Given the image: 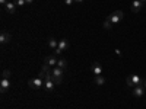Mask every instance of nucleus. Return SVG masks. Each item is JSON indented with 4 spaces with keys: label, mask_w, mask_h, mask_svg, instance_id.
Here are the masks:
<instances>
[{
    "label": "nucleus",
    "mask_w": 146,
    "mask_h": 109,
    "mask_svg": "<svg viewBox=\"0 0 146 109\" xmlns=\"http://www.w3.org/2000/svg\"><path fill=\"white\" fill-rule=\"evenodd\" d=\"M126 84L129 87H135V86H139V84H143V81L137 74H133V76H129L126 79Z\"/></svg>",
    "instance_id": "f257e3e1"
},
{
    "label": "nucleus",
    "mask_w": 146,
    "mask_h": 109,
    "mask_svg": "<svg viewBox=\"0 0 146 109\" xmlns=\"http://www.w3.org/2000/svg\"><path fill=\"white\" fill-rule=\"evenodd\" d=\"M63 76H64V70H63V68H60V67H54V68H53V79H54V83H56V84L62 83Z\"/></svg>",
    "instance_id": "f03ea898"
},
{
    "label": "nucleus",
    "mask_w": 146,
    "mask_h": 109,
    "mask_svg": "<svg viewBox=\"0 0 146 109\" xmlns=\"http://www.w3.org/2000/svg\"><path fill=\"white\" fill-rule=\"evenodd\" d=\"M28 86L31 87V89H35V90H40L42 86H44V80L38 76V77H35V79H31L29 81H28Z\"/></svg>",
    "instance_id": "7ed1b4c3"
},
{
    "label": "nucleus",
    "mask_w": 146,
    "mask_h": 109,
    "mask_svg": "<svg viewBox=\"0 0 146 109\" xmlns=\"http://www.w3.org/2000/svg\"><path fill=\"white\" fill-rule=\"evenodd\" d=\"M108 19H110V22H111L113 25H115V23H120L121 20H123V12H121V10H114L113 13L108 16Z\"/></svg>",
    "instance_id": "20e7f679"
},
{
    "label": "nucleus",
    "mask_w": 146,
    "mask_h": 109,
    "mask_svg": "<svg viewBox=\"0 0 146 109\" xmlns=\"http://www.w3.org/2000/svg\"><path fill=\"white\" fill-rule=\"evenodd\" d=\"M54 87H56V83H54V79H53V77L44 80V90H47V92H53Z\"/></svg>",
    "instance_id": "39448f33"
},
{
    "label": "nucleus",
    "mask_w": 146,
    "mask_h": 109,
    "mask_svg": "<svg viewBox=\"0 0 146 109\" xmlns=\"http://www.w3.org/2000/svg\"><path fill=\"white\" fill-rule=\"evenodd\" d=\"M143 6H145V3L142 0H135V2L131 3V12L133 13H137V12H140L143 9Z\"/></svg>",
    "instance_id": "423d86ee"
},
{
    "label": "nucleus",
    "mask_w": 146,
    "mask_h": 109,
    "mask_svg": "<svg viewBox=\"0 0 146 109\" xmlns=\"http://www.w3.org/2000/svg\"><path fill=\"white\" fill-rule=\"evenodd\" d=\"M145 86L143 84H139V86H135L133 87V96H136V98H142V96L145 95Z\"/></svg>",
    "instance_id": "0eeeda50"
},
{
    "label": "nucleus",
    "mask_w": 146,
    "mask_h": 109,
    "mask_svg": "<svg viewBox=\"0 0 146 109\" xmlns=\"http://www.w3.org/2000/svg\"><path fill=\"white\" fill-rule=\"evenodd\" d=\"M57 61H58V55L53 54V55H48L45 58V64H48L50 67H56L57 66Z\"/></svg>",
    "instance_id": "6e6552de"
},
{
    "label": "nucleus",
    "mask_w": 146,
    "mask_h": 109,
    "mask_svg": "<svg viewBox=\"0 0 146 109\" xmlns=\"http://www.w3.org/2000/svg\"><path fill=\"white\" fill-rule=\"evenodd\" d=\"M9 87H10V80H9V79H3V77H2V81H0V92L5 93V92H7V90H9Z\"/></svg>",
    "instance_id": "1a4fd4ad"
},
{
    "label": "nucleus",
    "mask_w": 146,
    "mask_h": 109,
    "mask_svg": "<svg viewBox=\"0 0 146 109\" xmlns=\"http://www.w3.org/2000/svg\"><path fill=\"white\" fill-rule=\"evenodd\" d=\"M10 38H12V36H10V33L9 32H6V31H3L2 33H0V44H9V41H10Z\"/></svg>",
    "instance_id": "9d476101"
},
{
    "label": "nucleus",
    "mask_w": 146,
    "mask_h": 109,
    "mask_svg": "<svg viewBox=\"0 0 146 109\" xmlns=\"http://www.w3.org/2000/svg\"><path fill=\"white\" fill-rule=\"evenodd\" d=\"M5 7H6V12H7V13H10V15H13L15 12H16V5H15V2H7V3L5 5Z\"/></svg>",
    "instance_id": "9b49d317"
},
{
    "label": "nucleus",
    "mask_w": 146,
    "mask_h": 109,
    "mask_svg": "<svg viewBox=\"0 0 146 109\" xmlns=\"http://www.w3.org/2000/svg\"><path fill=\"white\" fill-rule=\"evenodd\" d=\"M92 73L95 76H101L102 74V67H101L100 63H94L92 64Z\"/></svg>",
    "instance_id": "f8f14e48"
},
{
    "label": "nucleus",
    "mask_w": 146,
    "mask_h": 109,
    "mask_svg": "<svg viewBox=\"0 0 146 109\" xmlns=\"http://www.w3.org/2000/svg\"><path fill=\"white\" fill-rule=\"evenodd\" d=\"M56 67H60V68H63V70H66V67H67V61L64 58H58V61H57V66Z\"/></svg>",
    "instance_id": "ddd939ff"
},
{
    "label": "nucleus",
    "mask_w": 146,
    "mask_h": 109,
    "mask_svg": "<svg viewBox=\"0 0 146 109\" xmlns=\"http://www.w3.org/2000/svg\"><path fill=\"white\" fill-rule=\"evenodd\" d=\"M58 48H60V50H67V48H69V42L66 41V39H62V41H58Z\"/></svg>",
    "instance_id": "4468645a"
},
{
    "label": "nucleus",
    "mask_w": 146,
    "mask_h": 109,
    "mask_svg": "<svg viewBox=\"0 0 146 109\" xmlns=\"http://www.w3.org/2000/svg\"><path fill=\"white\" fill-rule=\"evenodd\" d=\"M48 47H50L51 50H56V48L58 47V42L54 38H50V39H48Z\"/></svg>",
    "instance_id": "2eb2a0df"
},
{
    "label": "nucleus",
    "mask_w": 146,
    "mask_h": 109,
    "mask_svg": "<svg viewBox=\"0 0 146 109\" xmlns=\"http://www.w3.org/2000/svg\"><path fill=\"white\" fill-rule=\"evenodd\" d=\"M95 83L98 84V86H102V84H105V79L102 77V74H101V76H95Z\"/></svg>",
    "instance_id": "dca6fc26"
},
{
    "label": "nucleus",
    "mask_w": 146,
    "mask_h": 109,
    "mask_svg": "<svg viewBox=\"0 0 146 109\" xmlns=\"http://www.w3.org/2000/svg\"><path fill=\"white\" fill-rule=\"evenodd\" d=\"M13 2H15V5L18 7H23V6L27 5V0H13Z\"/></svg>",
    "instance_id": "f3484780"
},
{
    "label": "nucleus",
    "mask_w": 146,
    "mask_h": 109,
    "mask_svg": "<svg viewBox=\"0 0 146 109\" xmlns=\"http://www.w3.org/2000/svg\"><path fill=\"white\" fill-rule=\"evenodd\" d=\"M111 25H113V23H111V22H110V19L107 18V19L104 20V28H105L107 31H110V29H111Z\"/></svg>",
    "instance_id": "a211bd4d"
},
{
    "label": "nucleus",
    "mask_w": 146,
    "mask_h": 109,
    "mask_svg": "<svg viewBox=\"0 0 146 109\" xmlns=\"http://www.w3.org/2000/svg\"><path fill=\"white\" fill-rule=\"evenodd\" d=\"M2 76H3V79H9L10 77V71L9 70H3V74Z\"/></svg>",
    "instance_id": "6ab92c4d"
},
{
    "label": "nucleus",
    "mask_w": 146,
    "mask_h": 109,
    "mask_svg": "<svg viewBox=\"0 0 146 109\" xmlns=\"http://www.w3.org/2000/svg\"><path fill=\"white\" fill-rule=\"evenodd\" d=\"M54 54H56V55H62V54H63V50H60V48L57 47L56 50H54Z\"/></svg>",
    "instance_id": "aec40b11"
},
{
    "label": "nucleus",
    "mask_w": 146,
    "mask_h": 109,
    "mask_svg": "<svg viewBox=\"0 0 146 109\" xmlns=\"http://www.w3.org/2000/svg\"><path fill=\"white\" fill-rule=\"evenodd\" d=\"M73 3H75V0H64V5H67V6H72Z\"/></svg>",
    "instance_id": "412c9836"
},
{
    "label": "nucleus",
    "mask_w": 146,
    "mask_h": 109,
    "mask_svg": "<svg viewBox=\"0 0 146 109\" xmlns=\"http://www.w3.org/2000/svg\"><path fill=\"white\" fill-rule=\"evenodd\" d=\"M0 3H2V5H6V3H7V0H0Z\"/></svg>",
    "instance_id": "4be33fe9"
},
{
    "label": "nucleus",
    "mask_w": 146,
    "mask_h": 109,
    "mask_svg": "<svg viewBox=\"0 0 146 109\" xmlns=\"http://www.w3.org/2000/svg\"><path fill=\"white\" fill-rule=\"evenodd\" d=\"M32 2L34 0H27V5H32Z\"/></svg>",
    "instance_id": "5701e85b"
},
{
    "label": "nucleus",
    "mask_w": 146,
    "mask_h": 109,
    "mask_svg": "<svg viewBox=\"0 0 146 109\" xmlns=\"http://www.w3.org/2000/svg\"><path fill=\"white\" fill-rule=\"evenodd\" d=\"M83 0H75V3H82Z\"/></svg>",
    "instance_id": "b1692460"
},
{
    "label": "nucleus",
    "mask_w": 146,
    "mask_h": 109,
    "mask_svg": "<svg viewBox=\"0 0 146 109\" xmlns=\"http://www.w3.org/2000/svg\"><path fill=\"white\" fill-rule=\"evenodd\" d=\"M143 86H145V89H146V80L143 81Z\"/></svg>",
    "instance_id": "393cba45"
},
{
    "label": "nucleus",
    "mask_w": 146,
    "mask_h": 109,
    "mask_svg": "<svg viewBox=\"0 0 146 109\" xmlns=\"http://www.w3.org/2000/svg\"><path fill=\"white\" fill-rule=\"evenodd\" d=\"M142 2H143V3H146V0H142Z\"/></svg>",
    "instance_id": "a878e982"
}]
</instances>
